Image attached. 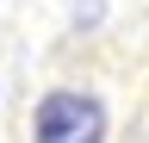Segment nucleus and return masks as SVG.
I'll use <instances>...</instances> for the list:
<instances>
[{
	"mask_svg": "<svg viewBox=\"0 0 149 143\" xmlns=\"http://www.w3.org/2000/svg\"><path fill=\"white\" fill-rule=\"evenodd\" d=\"M31 143H106V106L81 87H56L31 112Z\"/></svg>",
	"mask_w": 149,
	"mask_h": 143,
	"instance_id": "1",
	"label": "nucleus"
}]
</instances>
